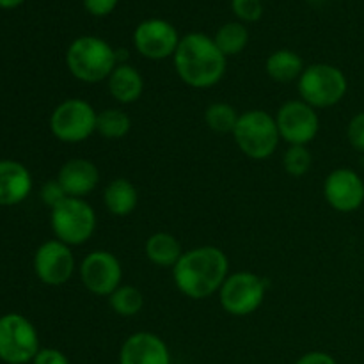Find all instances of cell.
I'll return each instance as SVG.
<instances>
[{
  "instance_id": "obj_23",
  "label": "cell",
  "mask_w": 364,
  "mask_h": 364,
  "mask_svg": "<svg viewBox=\"0 0 364 364\" xmlns=\"http://www.w3.org/2000/svg\"><path fill=\"white\" fill-rule=\"evenodd\" d=\"M213 41L226 57L238 55L245 50L249 43V31L242 21L224 23L213 36Z\"/></svg>"
},
{
  "instance_id": "obj_6",
  "label": "cell",
  "mask_w": 364,
  "mask_h": 364,
  "mask_svg": "<svg viewBox=\"0 0 364 364\" xmlns=\"http://www.w3.org/2000/svg\"><path fill=\"white\" fill-rule=\"evenodd\" d=\"M50 224L57 240L70 247L91 240L98 226L95 208L82 198H66L50 212Z\"/></svg>"
},
{
  "instance_id": "obj_7",
  "label": "cell",
  "mask_w": 364,
  "mask_h": 364,
  "mask_svg": "<svg viewBox=\"0 0 364 364\" xmlns=\"http://www.w3.org/2000/svg\"><path fill=\"white\" fill-rule=\"evenodd\" d=\"M98 112L84 98H68L50 114V132L64 144H80L96 134Z\"/></svg>"
},
{
  "instance_id": "obj_22",
  "label": "cell",
  "mask_w": 364,
  "mask_h": 364,
  "mask_svg": "<svg viewBox=\"0 0 364 364\" xmlns=\"http://www.w3.org/2000/svg\"><path fill=\"white\" fill-rule=\"evenodd\" d=\"M132 130V119L119 107H109L98 112L96 134L109 141H119L127 137Z\"/></svg>"
},
{
  "instance_id": "obj_12",
  "label": "cell",
  "mask_w": 364,
  "mask_h": 364,
  "mask_svg": "<svg viewBox=\"0 0 364 364\" xmlns=\"http://www.w3.org/2000/svg\"><path fill=\"white\" fill-rule=\"evenodd\" d=\"M78 270L75 255L64 242L46 240L38 247L34 255V272L46 287H63Z\"/></svg>"
},
{
  "instance_id": "obj_19",
  "label": "cell",
  "mask_w": 364,
  "mask_h": 364,
  "mask_svg": "<svg viewBox=\"0 0 364 364\" xmlns=\"http://www.w3.org/2000/svg\"><path fill=\"white\" fill-rule=\"evenodd\" d=\"M139 205V191L127 178H116L103 188V206L114 217H128Z\"/></svg>"
},
{
  "instance_id": "obj_11",
  "label": "cell",
  "mask_w": 364,
  "mask_h": 364,
  "mask_svg": "<svg viewBox=\"0 0 364 364\" xmlns=\"http://www.w3.org/2000/svg\"><path fill=\"white\" fill-rule=\"evenodd\" d=\"M274 117L281 141L287 142L288 146H309L318 135V112L301 98L284 102Z\"/></svg>"
},
{
  "instance_id": "obj_20",
  "label": "cell",
  "mask_w": 364,
  "mask_h": 364,
  "mask_svg": "<svg viewBox=\"0 0 364 364\" xmlns=\"http://www.w3.org/2000/svg\"><path fill=\"white\" fill-rule=\"evenodd\" d=\"M144 252L146 258L153 265L173 270V267L180 262L185 251L174 235L166 233V231H156V233L149 235L148 240H146Z\"/></svg>"
},
{
  "instance_id": "obj_33",
  "label": "cell",
  "mask_w": 364,
  "mask_h": 364,
  "mask_svg": "<svg viewBox=\"0 0 364 364\" xmlns=\"http://www.w3.org/2000/svg\"><path fill=\"white\" fill-rule=\"evenodd\" d=\"M25 0H0V7L2 9H13V7H18Z\"/></svg>"
},
{
  "instance_id": "obj_25",
  "label": "cell",
  "mask_w": 364,
  "mask_h": 364,
  "mask_svg": "<svg viewBox=\"0 0 364 364\" xmlns=\"http://www.w3.org/2000/svg\"><path fill=\"white\" fill-rule=\"evenodd\" d=\"M240 112L231 103L215 102L206 107L205 123L215 134H233Z\"/></svg>"
},
{
  "instance_id": "obj_1",
  "label": "cell",
  "mask_w": 364,
  "mask_h": 364,
  "mask_svg": "<svg viewBox=\"0 0 364 364\" xmlns=\"http://www.w3.org/2000/svg\"><path fill=\"white\" fill-rule=\"evenodd\" d=\"M230 276V259L220 247L199 245L181 255L173 267V281L181 295L192 301H205L219 294Z\"/></svg>"
},
{
  "instance_id": "obj_31",
  "label": "cell",
  "mask_w": 364,
  "mask_h": 364,
  "mask_svg": "<svg viewBox=\"0 0 364 364\" xmlns=\"http://www.w3.org/2000/svg\"><path fill=\"white\" fill-rule=\"evenodd\" d=\"M32 364H71L70 359L66 358V354H63L57 348H41V350L36 354Z\"/></svg>"
},
{
  "instance_id": "obj_29",
  "label": "cell",
  "mask_w": 364,
  "mask_h": 364,
  "mask_svg": "<svg viewBox=\"0 0 364 364\" xmlns=\"http://www.w3.org/2000/svg\"><path fill=\"white\" fill-rule=\"evenodd\" d=\"M68 198L66 191L63 188V185L55 180H48L45 185L41 187V199L46 206H50V210L55 208L57 205L64 201Z\"/></svg>"
},
{
  "instance_id": "obj_34",
  "label": "cell",
  "mask_w": 364,
  "mask_h": 364,
  "mask_svg": "<svg viewBox=\"0 0 364 364\" xmlns=\"http://www.w3.org/2000/svg\"><path fill=\"white\" fill-rule=\"evenodd\" d=\"M311 2H322V0H311Z\"/></svg>"
},
{
  "instance_id": "obj_2",
  "label": "cell",
  "mask_w": 364,
  "mask_h": 364,
  "mask_svg": "<svg viewBox=\"0 0 364 364\" xmlns=\"http://www.w3.org/2000/svg\"><path fill=\"white\" fill-rule=\"evenodd\" d=\"M173 63L180 80L192 89L213 87L228 70V57L203 32H191L180 39Z\"/></svg>"
},
{
  "instance_id": "obj_14",
  "label": "cell",
  "mask_w": 364,
  "mask_h": 364,
  "mask_svg": "<svg viewBox=\"0 0 364 364\" xmlns=\"http://www.w3.org/2000/svg\"><path fill=\"white\" fill-rule=\"evenodd\" d=\"M323 198L340 213L358 212L364 205V180L350 167L333 169L323 180Z\"/></svg>"
},
{
  "instance_id": "obj_18",
  "label": "cell",
  "mask_w": 364,
  "mask_h": 364,
  "mask_svg": "<svg viewBox=\"0 0 364 364\" xmlns=\"http://www.w3.org/2000/svg\"><path fill=\"white\" fill-rule=\"evenodd\" d=\"M107 89L117 103L132 105V103L139 102L144 92V77L135 66L121 63L107 78Z\"/></svg>"
},
{
  "instance_id": "obj_5",
  "label": "cell",
  "mask_w": 364,
  "mask_h": 364,
  "mask_svg": "<svg viewBox=\"0 0 364 364\" xmlns=\"http://www.w3.org/2000/svg\"><path fill=\"white\" fill-rule=\"evenodd\" d=\"M297 91L302 102L313 109H331L347 96V75L334 64H309L297 80Z\"/></svg>"
},
{
  "instance_id": "obj_27",
  "label": "cell",
  "mask_w": 364,
  "mask_h": 364,
  "mask_svg": "<svg viewBox=\"0 0 364 364\" xmlns=\"http://www.w3.org/2000/svg\"><path fill=\"white\" fill-rule=\"evenodd\" d=\"M231 9L242 23H255L262 18V0H231Z\"/></svg>"
},
{
  "instance_id": "obj_4",
  "label": "cell",
  "mask_w": 364,
  "mask_h": 364,
  "mask_svg": "<svg viewBox=\"0 0 364 364\" xmlns=\"http://www.w3.org/2000/svg\"><path fill=\"white\" fill-rule=\"evenodd\" d=\"M235 144L251 160L270 159L277 151L281 142L276 117L263 109H251L240 112L233 130Z\"/></svg>"
},
{
  "instance_id": "obj_17",
  "label": "cell",
  "mask_w": 364,
  "mask_h": 364,
  "mask_svg": "<svg viewBox=\"0 0 364 364\" xmlns=\"http://www.w3.org/2000/svg\"><path fill=\"white\" fill-rule=\"evenodd\" d=\"M31 192V171L16 160H0V206L20 205Z\"/></svg>"
},
{
  "instance_id": "obj_15",
  "label": "cell",
  "mask_w": 364,
  "mask_h": 364,
  "mask_svg": "<svg viewBox=\"0 0 364 364\" xmlns=\"http://www.w3.org/2000/svg\"><path fill=\"white\" fill-rule=\"evenodd\" d=\"M119 364H171L169 347L155 333L139 331L121 345Z\"/></svg>"
},
{
  "instance_id": "obj_26",
  "label": "cell",
  "mask_w": 364,
  "mask_h": 364,
  "mask_svg": "<svg viewBox=\"0 0 364 364\" xmlns=\"http://www.w3.org/2000/svg\"><path fill=\"white\" fill-rule=\"evenodd\" d=\"M311 166L313 155L308 146H288L283 155V167L290 176H304L309 173Z\"/></svg>"
},
{
  "instance_id": "obj_9",
  "label": "cell",
  "mask_w": 364,
  "mask_h": 364,
  "mask_svg": "<svg viewBox=\"0 0 364 364\" xmlns=\"http://www.w3.org/2000/svg\"><path fill=\"white\" fill-rule=\"evenodd\" d=\"M41 350L34 323L20 313L0 316V361L27 364Z\"/></svg>"
},
{
  "instance_id": "obj_30",
  "label": "cell",
  "mask_w": 364,
  "mask_h": 364,
  "mask_svg": "<svg viewBox=\"0 0 364 364\" xmlns=\"http://www.w3.org/2000/svg\"><path fill=\"white\" fill-rule=\"evenodd\" d=\"M119 0H84V7L89 14L96 18L109 16L116 9Z\"/></svg>"
},
{
  "instance_id": "obj_24",
  "label": "cell",
  "mask_w": 364,
  "mask_h": 364,
  "mask_svg": "<svg viewBox=\"0 0 364 364\" xmlns=\"http://www.w3.org/2000/svg\"><path fill=\"white\" fill-rule=\"evenodd\" d=\"M107 299H109L110 309L123 318H132L144 308V295L134 284H121Z\"/></svg>"
},
{
  "instance_id": "obj_28",
  "label": "cell",
  "mask_w": 364,
  "mask_h": 364,
  "mask_svg": "<svg viewBox=\"0 0 364 364\" xmlns=\"http://www.w3.org/2000/svg\"><path fill=\"white\" fill-rule=\"evenodd\" d=\"M347 141L358 153H364V110L350 117L347 124Z\"/></svg>"
},
{
  "instance_id": "obj_32",
  "label": "cell",
  "mask_w": 364,
  "mask_h": 364,
  "mask_svg": "<svg viewBox=\"0 0 364 364\" xmlns=\"http://www.w3.org/2000/svg\"><path fill=\"white\" fill-rule=\"evenodd\" d=\"M295 364H338V363H336V359H334L331 354H327V352L315 350V352H308V354L302 355V358L299 359Z\"/></svg>"
},
{
  "instance_id": "obj_16",
  "label": "cell",
  "mask_w": 364,
  "mask_h": 364,
  "mask_svg": "<svg viewBox=\"0 0 364 364\" xmlns=\"http://www.w3.org/2000/svg\"><path fill=\"white\" fill-rule=\"evenodd\" d=\"M57 181L63 185L68 198H82L92 194L100 183V171L87 159H71L60 166Z\"/></svg>"
},
{
  "instance_id": "obj_3",
  "label": "cell",
  "mask_w": 364,
  "mask_h": 364,
  "mask_svg": "<svg viewBox=\"0 0 364 364\" xmlns=\"http://www.w3.org/2000/svg\"><path fill=\"white\" fill-rule=\"evenodd\" d=\"M117 64V50L98 36H80L66 50L68 71L84 84L107 82Z\"/></svg>"
},
{
  "instance_id": "obj_8",
  "label": "cell",
  "mask_w": 364,
  "mask_h": 364,
  "mask_svg": "<svg viewBox=\"0 0 364 364\" xmlns=\"http://www.w3.org/2000/svg\"><path fill=\"white\" fill-rule=\"evenodd\" d=\"M269 281L249 270L233 272L226 277L219 290V304L228 315L249 316L265 302Z\"/></svg>"
},
{
  "instance_id": "obj_10",
  "label": "cell",
  "mask_w": 364,
  "mask_h": 364,
  "mask_svg": "<svg viewBox=\"0 0 364 364\" xmlns=\"http://www.w3.org/2000/svg\"><path fill=\"white\" fill-rule=\"evenodd\" d=\"M78 276L85 290L98 297H109L123 284V265L114 252L96 249L78 265Z\"/></svg>"
},
{
  "instance_id": "obj_21",
  "label": "cell",
  "mask_w": 364,
  "mask_h": 364,
  "mask_svg": "<svg viewBox=\"0 0 364 364\" xmlns=\"http://www.w3.org/2000/svg\"><path fill=\"white\" fill-rule=\"evenodd\" d=\"M304 60L297 52L288 48L276 50L265 60V71L269 78L277 84H291L301 78L304 71Z\"/></svg>"
},
{
  "instance_id": "obj_13",
  "label": "cell",
  "mask_w": 364,
  "mask_h": 364,
  "mask_svg": "<svg viewBox=\"0 0 364 364\" xmlns=\"http://www.w3.org/2000/svg\"><path fill=\"white\" fill-rule=\"evenodd\" d=\"M180 39L176 27L162 18L141 21L134 31L135 50L148 60H166L174 57Z\"/></svg>"
}]
</instances>
